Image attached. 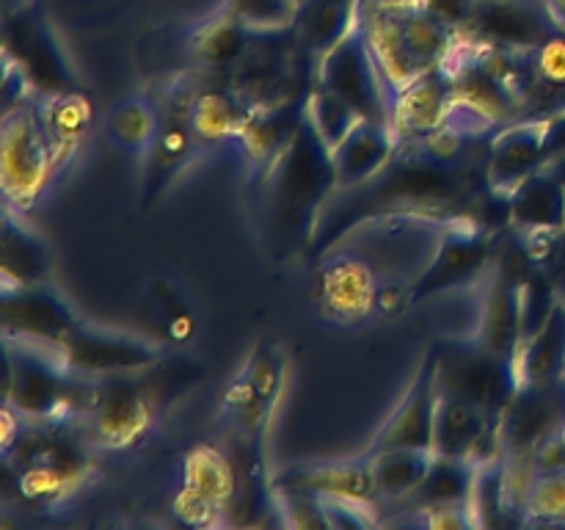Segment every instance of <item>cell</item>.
<instances>
[{
    "label": "cell",
    "mask_w": 565,
    "mask_h": 530,
    "mask_svg": "<svg viewBox=\"0 0 565 530\" xmlns=\"http://www.w3.org/2000/svg\"><path fill=\"white\" fill-rule=\"evenodd\" d=\"M469 191H472L469 166H445L419 152L414 144H401L395 158L373 180L334 191L340 193V199L331 197L326 204L309 252L315 257H323L353 226L373 219H392L395 213L452 219L447 213L456 204L467 202Z\"/></svg>",
    "instance_id": "obj_1"
},
{
    "label": "cell",
    "mask_w": 565,
    "mask_h": 530,
    "mask_svg": "<svg viewBox=\"0 0 565 530\" xmlns=\"http://www.w3.org/2000/svg\"><path fill=\"white\" fill-rule=\"evenodd\" d=\"M3 342L6 403L33 425H75L92 406L97 379L66 368L50 346L14 337H3Z\"/></svg>",
    "instance_id": "obj_2"
},
{
    "label": "cell",
    "mask_w": 565,
    "mask_h": 530,
    "mask_svg": "<svg viewBox=\"0 0 565 530\" xmlns=\"http://www.w3.org/2000/svg\"><path fill=\"white\" fill-rule=\"evenodd\" d=\"M276 204V221L285 230L287 241L296 237L301 246L312 243L318 221L337 191V169L329 144L320 138L309 116L292 136L290 147L281 155L270 177Z\"/></svg>",
    "instance_id": "obj_3"
},
{
    "label": "cell",
    "mask_w": 565,
    "mask_h": 530,
    "mask_svg": "<svg viewBox=\"0 0 565 530\" xmlns=\"http://www.w3.org/2000/svg\"><path fill=\"white\" fill-rule=\"evenodd\" d=\"M64 163L66 158L39 114L36 97L6 110L0 125V182L6 202L28 213Z\"/></svg>",
    "instance_id": "obj_4"
},
{
    "label": "cell",
    "mask_w": 565,
    "mask_h": 530,
    "mask_svg": "<svg viewBox=\"0 0 565 530\" xmlns=\"http://www.w3.org/2000/svg\"><path fill=\"white\" fill-rule=\"evenodd\" d=\"M439 348V386L441 392L467 398L483 409L489 417L502 420L516 398L519 353H497L478 337H445Z\"/></svg>",
    "instance_id": "obj_5"
},
{
    "label": "cell",
    "mask_w": 565,
    "mask_h": 530,
    "mask_svg": "<svg viewBox=\"0 0 565 530\" xmlns=\"http://www.w3.org/2000/svg\"><path fill=\"white\" fill-rule=\"evenodd\" d=\"M494 265V232L475 215H452L441 224L436 248L417 279H412V307L419 301L480 285Z\"/></svg>",
    "instance_id": "obj_6"
},
{
    "label": "cell",
    "mask_w": 565,
    "mask_h": 530,
    "mask_svg": "<svg viewBox=\"0 0 565 530\" xmlns=\"http://www.w3.org/2000/svg\"><path fill=\"white\" fill-rule=\"evenodd\" d=\"M193 92H196L193 77L177 75L154 97L160 108V127L152 149L143 158V202L147 204H152L202 152V144L191 127Z\"/></svg>",
    "instance_id": "obj_7"
},
{
    "label": "cell",
    "mask_w": 565,
    "mask_h": 530,
    "mask_svg": "<svg viewBox=\"0 0 565 530\" xmlns=\"http://www.w3.org/2000/svg\"><path fill=\"white\" fill-rule=\"evenodd\" d=\"M64 364L86 379H114V375H138L158 368L166 359V346L149 337L119 329H99L92 324H77L55 346Z\"/></svg>",
    "instance_id": "obj_8"
},
{
    "label": "cell",
    "mask_w": 565,
    "mask_h": 530,
    "mask_svg": "<svg viewBox=\"0 0 565 530\" xmlns=\"http://www.w3.org/2000/svg\"><path fill=\"white\" fill-rule=\"evenodd\" d=\"M315 83L345 99L364 119L390 125L392 94L381 75L379 61L370 50L367 36H364L362 22L356 31L348 33L334 50L320 59V64L315 66Z\"/></svg>",
    "instance_id": "obj_9"
},
{
    "label": "cell",
    "mask_w": 565,
    "mask_h": 530,
    "mask_svg": "<svg viewBox=\"0 0 565 530\" xmlns=\"http://www.w3.org/2000/svg\"><path fill=\"white\" fill-rule=\"evenodd\" d=\"M152 403L132 375L97 379L92 406L75 425H70L88 447L125 451L152 428Z\"/></svg>",
    "instance_id": "obj_10"
},
{
    "label": "cell",
    "mask_w": 565,
    "mask_h": 530,
    "mask_svg": "<svg viewBox=\"0 0 565 530\" xmlns=\"http://www.w3.org/2000/svg\"><path fill=\"white\" fill-rule=\"evenodd\" d=\"M315 279V304L334 326H362L379 315L381 279L367 259L353 254H323Z\"/></svg>",
    "instance_id": "obj_11"
},
{
    "label": "cell",
    "mask_w": 565,
    "mask_h": 530,
    "mask_svg": "<svg viewBox=\"0 0 565 530\" xmlns=\"http://www.w3.org/2000/svg\"><path fill=\"white\" fill-rule=\"evenodd\" d=\"M552 136H555V116H530L497 130L486 163V188L497 197H511L519 182L555 160Z\"/></svg>",
    "instance_id": "obj_12"
},
{
    "label": "cell",
    "mask_w": 565,
    "mask_h": 530,
    "mask_svg": "<svg viewBox=\"0 0 565 530\" xmlns=\"http://www.w3.org/2000/svg\"><path fill=\"white\" fill-rule=\"evenodd\" d=\"M565 425V379L519 386L502 417V456L530 467L533 453Z\"/></svg>",
    "instance_id": "obj_13"
},
{
    "label": "cell",
    "mask_w": 565,
    "mask_h": 530,
    "mask_svg": "<svg viewBox=\"0 0 565 530\" xmlns=\"http://www.w3.org/2000/svg\"><path fill=\"white\" fill-rule=\"evenodd\" d=\"M439 348L434 346L425 351L406 395L401 398L395 412L375 434L367 453L386 451V447H428L434 451L436 442V412H439Z\"/></svg>",
    "instance_id": "obj_14"
},
{
    "label": "cell",
    "mask_w": 565,
    "mask_h": 530,
    "mask_svg": "<svg viewBox=\"0 0 565 530\" xmlns=\"http://www.w3.org/2000/svg\"><path fill=\"white\" fill-rule=\"evenodd\" d=\"M0 324H3V337L55 348L81 324V318L53 287L3 285L0 287Z\"/></svg>",
    "instance_id": "obj_15"
},
{
    "label": "cell",
    "mask_w": 565,
    "mask_h": 530,
    "mask_svg": "<svg viewBox=\"0 0 565 530\" xmlns=\"http://www.w3.org/2000/svg\"><path fill=\"white\" fill-rule=\"evenodd\" d=\"M557 31L550 9L535 0H480L472 25L461 36L486 47L530 53Z\"/></svg>",
    "instance_id": "obj_16"
},
{
    "label": "cell",
    "mask_w": 565,
    "mask_h": 530,
    "mask_svg": "<svg viewBox=\"0 0 565 530\" xmlns=\"http://www.w3.org/2000/svg\"><path fill=\"white\" fill-rule=\"evenodd\" d=\"M6 59L14 61L36 94H61L81 88L58 39L42 17L20 14L6 22Z\"/></svg>",
    "instance_id": "obj_17"
},
{
    "label": "cell",
    "mask_w": 565,
    "mask_h": 530,
    "mask_svg": "<svg viewBox=\"0 0 565 530\" xmlns=\"http://www.w3.org/2000/svg\"><path fill=\"white\" fill-rule=\"evenodd\" d=\"M478 287L480 324L475 337L497 353H519L524 340V276L513 265L494 263Z\"/></svg>",
    "instance_id": "obj_18"
},
{
    "label": "cell",
    "mask_w": 565,
    "mask_h": 530,
    "mask_svg": "<svg viewBox=\"0 0 565 530\" xmlns=\"http://www.w3.org/2000/svg\"><path fill=\"white\" fill-rule=\"evenodd\" d=\"M452 103H456V92H452L450 70L439 66V70L423 72L417 81H412L392 97V132L401 144L417 141L450 121Z\"/></svg>",
    "instance_id": "obj_19"
},
{
    "label": "cell",
    "mask_w": 565,
    "mask_h": 530,
    "mask_svg": "<svg viewBox=\"0 0 565 530\" xmlns=\"http://www.w3.org/2000/svg\"><path fill=\"white\" fill-rule=\"evenodd\" d=\"M303 116H307V97L287 99V103L276 105H259V108L252 110L246 130L235 144L241 147L246 171L254 180L268 182L274 177L276 166H279L281 155L290 147Z\"/></svg>",
    "instance_id": "obj_20"
},
{
    "label": "cell",
    "mask_w": 565,
    "mask_h": 530,
    "mask_svg": "<svg viewBox=\"0 0 565 530\" xmlns=\"http://www.w3.org/2000/svg\"><path fill=\"white\" fill-rule=\"evenodd\" d=\"M508 224L519 235H563L565 232V174L555 160L519 182L508 197Z\"/></svg>",
    "instance_id": "obj_21"
},
{
    "label": "cell",
    "mask_w": 565,
    "mask_h": 530,
    "mask_svg": "<svg viewBox=\"0 0 565 530\" xmlns=\"http://www.w3.org/2000/svg\"><path fill=\"white\" fill-rule=\"evenodd\" d=\"M296 61H292L290 47H281V42L254 44L243 55L241 64L235 66V77L230 86L246 99L252 108L259 105L287 103V99L307 97L309 92L296 94Z\"/></svg>",
    "instance_id": "obj_22"
},
{
    "label": "cell",
    "mask_w": 565,
    "mask_h": 530,
    "mask_svg": "<svg viewBox=\"0 0 565 530\" xmlns=\"http://www.w3.org/2000/svg\"><path fill=\"white\" fill-rule=\"evenodd\" d=\"M362 31L367 36L375 61H379L381 75H384L392 97L412 81H417L419 70L406 47L403 22L401 14H397L395 0H364Z\"/></svg>",
    "instance_id": "obj_23"
},
{
    "label": "cell",
    "mask_w": 565,
    "mask_h": 530,
    "mask_svg": "<svg viewBox=\"0 0 565 530\" xmlns=\"http://www.w3.org/2000/svg\"><path fill=\"white\" fill-rule=\"evenodd\" d=\"M397 136L392 132L390 125L373 119H362L334 149H331V158H334L337 169V191L342 188H356L362 182L373 180L392 158H395Z\"/></svg>",
    "instance_id": "obj_24"
},
{
    "label": "cell",
    "mask_w": 565,
    "mask_h": 530,
    "mask_svg": "<svg viewBox=\"0 0 565 530\" xmlns=\"http://www.w3.org/2000/svg\"><path fill=\"white\" fill-rule=\"evenodd\" d=\"M3 285H47L53 257L47 237L25 221V210L6 202L3 243H0Z\"/></svg>",
    "instance_id": "obj_25"
},
{
    "label": "cell",
    "mask_w": 565,
    "mask_h": 530,
    "mask_svg": "<svg viewBox=\"0 0 565 530\" xmlns=\"http://www.w3.org/2000/svg\"><path fill=\"white\" fill-rule=\"evenodd\" d=\"M522 94L530 116H565V31L522 55Z\"/></svg>",
    "instance_id": "obj_26"
},
{
    "label": "cell",
    "mask_w": 565,
    "mask_h": 530,
    "mask_svg": "<svg viewBox=\"0 0 565 530\" xmlns=\"http://www.w3.org/2000/svg\"><path fill=\"white\" fill-rule=\"evenodd\" d=\"M279 489H298V491H320V495H342L356 497L364 502H379V486L373 475V458L364 456L351 458V462L334 464H312V467H292L285 469L274 480Z\"/></svg>",
    "instance_id": "obj_27"
},
{
    "label": "cell",
    "mask_w": 565,
    "mask_h": 530,
    "mask_svg": "<svg viewBox=\"0 0 565 530\" xmlns=\"http://www.w3.org/2000/svg\"><path fill=\"white\" fill-rule=\"evenodd\" d=\"M252 110L232 86H196L191 99V127L202 147L237 141Z\"/></svg>",
    "instance_id": "obj_28"
},
{
    "label": "cell",
    "mask_w": 565,
    "mask_h": 530,
    "mask_svg": "<svg viewBox=\"0 0 565 530\" xmlns=\"http://www.w3.org/2000/svg\"><path fill=\"white\" fill-rule=\"evenodd\" d=\"M519 379L524 384H550L565 379V298L550 309L544 324L524 337L519 348Z\"/></svg>",
    "instance_id": "obj_29"
},
{
    "label": "cell",
    "mask_w": 565,
    "mask_h": 530,
    "mask_svg": "<svg viewBox=\"0 0 565 530\" xmlns=\"http://www.w3.org/2000/svg\"><path fill=\"white\" fill-rule=\"evenodd\" d=\"M364 0H307L298 17L303 47L309 59L320 64L329 50H334L348 33H353L362 22Z\"/></svg>",
    "instance_id": "obj_30"
},
{
    "label": "cell",
    "mask_w": 565,
    "mask_h": 530,
    "mask_svg": "<svg viewBox=\"0 0 565 530\" xmlns=\"http://www.w3.org/2000/svg\"><path fill=\"white\" fill-rule=\"evenodd\" d=\"M252 47V31L243 17L215 14L204 20L196 31L191 33V50L193 64L202 70H235L243 61V55Z\"/></svg>",
    "instance_id": "obj_31"
},
{
    "label": "cell",
    "mask_w": 565,
    "mask_h": 530,
    "mask_svg": "<svg viewBox=\"0 0 565 530\" xmlns=\"http://www.w3.org/2000/svg\"><path fill=\"white\" fill-rule=\"evenodd\" d=\"M160 127L158 99L149 94H130L110 108L105 136L127 158H147Z\"/></svg>",
    "instance_id": "obj_32"
},
{
    "label": "cell",
    "mask_w": 565,
    "mask_h": 530,
    "mask_svg": "<svg viewBox=\"0 0 565 530\" xmlns=\"http://www.w3.org/2000/svg\"><path fill=\"white\" fill-rule=\"evenodd\" d=\"M478 473L480 464H475L472 458L441 456V453H436L434 464H430V473L425 475L419 489L403 500V506H406V511H414V508L472 502Z\"/></svg>",
    "instance_id": "obj_33"
},
{
    "label": "cell",
    "mask_w": 565,
    "mask_h": 530,
    "mask_svg": "<svg viewBox=\"0 0 565 530\" xmlns=\"http://www.w3.org/2000/svg\"><path fill=\"white\" fill-rule=\"evenodd\" d=\"M39 114H42L47 132L53 136L55 147L66 160L77 152L83 136L88 132L94 119V103L83 88L61 94H36Z\"/></svg>",
    "instance_id": "obj_34"
},
{
    "label": "cell",
    "mask_w": 565,
    "mask_h": 530,
    "mask_svg": "<svg viewBox=\"0 0 565 530\" xmlns=\"http://www.w3.org/2000/svg\"><path fill=\"white\" fill-rule=\"evenodd\" d=\"M367 456L373 458V475L381 500L403 502L419 489L425 475L430 473L436 451H428V447H386V451L367 453Z\"/></svg>",
    "instance_id": "obj_35"
},
{
    "label": "cell",
    "mask_w": 565,
    "mask_h": 530,
    "mask_svg": "<svg viewBox=\"0 0 565 530\" xmlns=\"http://www.w3.org/2000/svg\"><path fill=\"white\" fill-rule=\"evenodd\" d=\"M182 486L226 508L237 489L235 467L221 447L199 445L182 462Z\"/></svg>",
    "instance_id": "obj_36"
},
{
    "label": "cell",
    "mask_w": 565,
    "mask_h": 530,
    "mask_svg": "<svg viewBox=\"0 0 565 530\" xmlns=\"http://www.w3.org/2000/svg\"><path fill=\"white\" fill-rule=\"evenodd\" d=\"M86 484L88 475L44 467V464H17V491L33 508L61 506Z\"/></svg>",
    "instance_id": "obj_37"
},
{
    "label": "cell",
    "mask_w": 565,
    "mask_h": 530,
    "mask_svg": "<svg viewBox=\"0 0 565 530\" xmlns=\"http://www.w3.org/2000/svg\"><path fill=\"white\" fill-rule=\"evenodd\" d=\"M221 414H224V420H230L246 439L254 442L263 439V434L268 431L270 417H274V414L265 409V403L259 401L257 390H254L246 370H241V373L230 381V386H226L224 401H221Z\"/></svg>",
    "instance_id": "obj_38"
},
{
    "label": "cell",
    "mask_w": 565,
    "mask_h": 530,
    "mask_svg": "<svg viewBox=\"0 0 565 530\" xmlns=\"http://www.w3.org/2000/svg\"><path fill=\"white\" fill-rule=\"evenodd\" d=\"M287 368H290V359H287L285 348L276 346V342L270 340H259L257 346H254L252 357L243 364L246 375L252 379L254 390H257L259 401L265 403V409H268L270 414L276 412L281 395H285Z\"/></svg>",
    "instance_id": "obj_39"
},
{
    "label": "cell",
    "mask_w": 565,
    "mask_h": 530,
    "mask_svg": "<svg viewBox=\"0 0 565 530\" xmlns=\"http://www.w3.org/2000/svg\"><path fill=\"white\" fill-rule=\"evenodd\" d=\"M307 116L315 125V130L320 132V138L329 144V149H334L337 144L364 119V116L359 114L356 108H351L345 99L326 92L318 83H312V88H309L307 94Z\"/></svg>",
    "instance_id": "obj_40"
},
{
    "label": "cell",
    "mask_w": 565,
    "mask_h": 530,
    "mask_svg": "<svg viewBox=\"0 0 565 530\" xmlns=\"http://www.w3.org/2000/svg\"><path fill=\"white\" fill-rule=\"evenodd\" d=\"M524 519L565 524V473H533L524 491Z\"/></svg>",
    "instance_id": "obj_41"
},
{
    "label": "cell",
    "mask_w": 565,
    "mask_h": 530,
    "mask_svg": "<svg viewBox=\"0 0 565 530\" xmlns=\"http://www.w3.org/2000/svg\"><path fill=\"white\" fill-rule=\"evenodd\" d=\"M312 495L320 508V517H323V528L364 530L379 524V517H375V506L379 502H364L356 500V497L342 495H320V491H312Z\"/></svg>",
    "instance_id": "obj_42"
},
{
    "label": "cell",
    "mask_w": 565,
    "mask_h": 530,
    "mask_svg": "<svg viewBox=\"0 0 565 530\" xmlns=\"http://www.w3.org/2000/svg\"><path fill=\"white\" fill-rule=\"evenodd\" d=\"M154 304L163 309V318H166V329L169 335L174 337L177 342H188L193 337V312L185 301H182L180 290L171 285H166L163 279H158V287H154Z\"/></svg>",
    "instance_id": "obj_43"
},
{
    "label": "cell",
    "mask_w": 565,
    "mask_h": 530,
    "mask_svg": "<svg viewBox=\"0 0 565 530\" xmlns=\"http://www.w3.org/2000/svg\"><path fill=\"white\" fill-rule=\"evenodd\" d=\"M221 511H224V508L215 506L213 500L202 497L199 491L185 489V486H182V489L177 491V497H174L177 519H180V522H185V524H191V528L215 524L221 519Z\"/></svg>",
    "instance_id": "obj_44"
},
{
    "label": "cell",
    "mask_w": 565,
    "mask_h": 530,
    "mask_svg": "<svg viewBox=\"0 0 565 530\" xmlns=\"http://www.w3.org/2000/svg\"><path fill=\"white\" fill-rule=\"evenodd\" d=\"M425 11L436 17V20L445 22L447 28H452L456 33H463L475 20V11H478L480 0H419Z\"/></svg>",
    "instance_id": "obj_45"
},
{
    "label": "cell",
    "mask_w": 565,
    "mask_h": 530,
    "mask_svg": "<svg viewBox=\"0 0 565 530\" xmlns=\"http://www.w3.org/2000/svg\"><path fill=\"white\" fill-rule=\"evenodd\" d=\"M530 473H565V425L533 453Z\"/></svg>",
    "instance_id": "obj_46"
},
{
    "label": "cell",
    "mask_w": 565,
    "mask_h": 530,
    "mask_svg": "<svg viewBox=\"0 0 565 530\" xmlns=\"http://www.w3.org/2000/svg\"><path fill=\"white\" fill-rule=\"evenodd\" d=\"M546 9H550L552 20L557 22V28L565 31V0H546Z\"/></svg>",
    "instance_id": "obj_47"
}]
</instances>
